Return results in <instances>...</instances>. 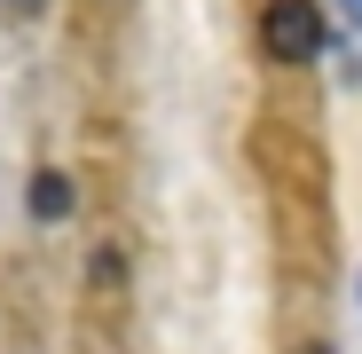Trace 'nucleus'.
<instances>
[{"mask_svg":"<svg viewBox=\"0 0 362 354\" xmlns=\"http://www.w3.org/2000/svg\"><path fill=\"white\" fill-rule=\"evenodd\" d=\"M339 16H346V24H354V32H362V0H339Z\"/></svg>","mask_w":362,"mask_h":354,"instance_id":"3","label":"nucleus"},{"mask_svg":"<svg viewBox=\"0 0 362 354\" xmlns=\"http://www.w3.org/2000/svg\"><path fill=\"white\" fill-rule=\"evenodd\" d=\"M16 8H40V0H16Z\"/></svg>","mask_w":362,"mask_h":354,"instance_id":"4","label":"nucleus"},{"mask_svg":"<svg viewBox=\"0 0 362 354\" xmlns=\"http://www.w3.org/2000/svg\"><path fill=\"white\" fill-rule=\"evenodd\" d=\"M260 47L276 64H315L323 55V8L315 0H268L260 8Z\"/></svg>","mask_w":362,"mask_h":354,"instance_id":"1","label":"nucleus"},{"mask_svg":"<svg viewBox=\"0 0 362 354\" xmlns=\"http://www.w3.org/2000/svg\"><path fill=\"white\" fill-rule=\"evenodd\" d=\"M71 213V182H64V173H32V220H64Z\"/></svg>","mask_w":362,"mask_h":354,"instance_id":"2","label":"nucleus"}]
</instances>
